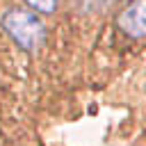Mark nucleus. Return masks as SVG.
Here are the masks:
<instances>
[{"label": "nucleus", "mask_w": 146, "mask_h": 146, "mask_svg": "<svg viewBox=\"0 0 146 146\" xmlns=\"http://www.w3.org/2000/svg\"><path fill=\"white\" fill-rule=\"evenodd\" d=\"M2 27L23 50H30V52L36 50L46 39L43 23L32 11H25V9H9L2 16Z\"/></svg>", "instance_id": "1"}, {"label": "nucleus", "mask_w": 146, "mask_h": 146, "mask_svg": "<svg viewBox=\"0 0 146 146\" xmlns=\"http://www.w3.org/2000/svg\"><path fill=\"white\" fill-rule=\"evenodd\" d=\"M144 9L146 0H130V5L119 14L116 25L132 39H141L146 34V23H144Z\"/></svg>", "instance_id": "2"}, {"label": "nucleus", "mask_w": 146, "mask_h": 146, "mask_svg": "<svg viewBox=\"0 0 146 146\" xmlns=\"http://www.w3.org/2000/svg\"><path fill=\"white\" fill-rule=\"evenodd\" d=\"M116 0H78L82 11H103L107 7H112Z\"/></svg>", "instance_id": "3"}, {"label": "nucleus", "mask_w": 146, "mask_h": 146, "mask_svg": "<svg viewBox=\"0 0 146 146\" xmlns=\"http://www.w3.org/2000/svg\"><path fill=\"white\" fill-rule=\"evenodd\" d=\"M27 5L41 14H52L57 9V0H27Z\"/></svg>", "instance_id": "4"}]
</instances>
